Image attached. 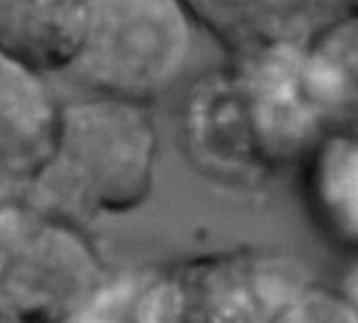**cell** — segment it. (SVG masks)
<instances>
[{
  "label": "cell",
  "mask_w": 358,
  "mask_h": 323,
  "mask_svg": "<svg viewBox=\"0 0 358 323\" xmlns=\"http://www.w3.org/2000/svg\"><path fill=\"white\" fill-rule=\"evenodd\" d=\"M171 275L182 321H356L341 296L312 287L308 273L285 256L230 252Z\"/></svg>",
  "instance_id": "obj_5"
},
{
  "label": "cell",
  "mask_w": 358,
  "mask_h": 323,
  "mask_svg": "<svg viewBox=\"0 0 358 323\" xmlns=\"http://www.w3.org/2000/svg\"><path fill=\"white\" fill-rule=\"evenodd\" d=\"M62 123L47 74L0 51V201L20 199L51 158Z\"/></svg>",
  "instance_id": "obj_6"
},
{
  "label": "cell",
  "mask_w": 358,
  "mask_h": 323,
  "mask_svg": "<svg viewBox=\"0 0 358 323\" xmlns=\"http://www.w3.org/2000/svg\"><path fill=\"white\" fill-rule=\"evenodd\" d=\"M343 3L354 11V15H358V0H343Z\"/></svg>",
  "instance_id": "obj_12"
},
{
  "label": "cell",
  "mask_w": 358,
  "mask_h": 323,
  "mask_svg": "<svg viewBox=\"0 0 358 323\" xmlns=\"http://www.w3.org/2000/svg\"><path fill=\"white\" fill-rule=\"evenodd\" d=\"M89 22V0H0V51L43 74L66 72Z\"/></svg>",
  "instance_id": "obj_7"
},
{
  "label": "cell",
  "mask_w": 358,
  "mask_h": 323,
  "mask_svg": "<svg viewBox=\"0 0 358 323\" xmlns=\"http://www.w3.org/2000/svg\"><path fill=\"white\" fill-rule=\"evenodd\" d=\"M156 129L145 106L93 95L62 106L55 150L20 199L85 224L152 193Z\"/></svg>",
  "instance_id": "obj_2"
},
{
  "label": "cell",
  "mask_w": 358,
  "mask_h": 323,
  "mask_svg": "<svg viewBox=\"0 0 358 323\" xmlns=\"http://www.w3.org/2000/svg\"><path fill=\"white\" fill-rule=\"evenodd\" d=\"M230 53L299 45L320 0H182Z\"/></svg>",
  "instance_id": "obj_8"
},
{
  "label": "cell",
  "mask_w": 358,
  "mask_h": 323,
  "mask_svg": "<svg viewBox=\"0 0 358 323\" xmlns=\"http://www.w3.org/2000/svg\"><path fill=\"white\" fill-rule=\"evenodd\" d=\"M190 22L182 0H89L85 41L66 74L93 95L148 106L182 78Z\"/></svg>",
  "instance_id": "obj_4"
},
{
  "label": "cell",
  "mask_w": 358,
  "mask_h": 323,
  "mask_svg": "<svg viewBox=\"0 0 358 323\" xmlns=\"http://www.w3.org/2000/svg\"><path fill=\"white\" fill-rule=\"evenodd\" d=\"M108 277L83 224L0 201V321H83Z\"/></svg>",
  "instance_id": "obj_3"
},
{
  "label": "cell",
  "mask_w": 358,
  "mask_h": 323,
  "mask_svg": "<svg viewBox=\"0 0 358 323\" xmlns=\"http://www.w3.org/2000/svg\"><path fill=\"white\" fill-rule=\"evenodd\" d=\"M341 298L348 302V306L352 308V312L358 321V266H354L345 275L343 285H341Z\"/></svg>",
  "instance_id": "obj_11"
},
{
  "label": "cell",
  "mask_w": 358,
  "mask_h": 323,
  "mask_svg": "<svg viewBox=\"0 0 358 323\" xmlns=\"http://www.w3.org/2000/svg\"><path fill=\"white\" fill-rule=\"evenodd\" d=\"M312 95L329 129L358 123V15L327 28L303 51Z\"/></svg>",
  "instance_id": "obj_10"
},
{
  "label": "cell",
  "mask_w": 358,
  "mask_h": 323,
  "mask_svg": "<svg viewBox=\"0 0 358 323\" xmlns=\"http://www.w3.org/2000/svg\"><path fill=\"white\" fill-rule=\"evenodd\" d=\"M306 186L322 228L358 247V123L327 129L306 158Z\"/></svg>",
  "instance_id": "obj_9"
},
{
  "label": "cell",
  "mask_w": 358,
  "mask_h": 323,
  "mask_svg": "<svg viewBox=\"0 0 358 323\" xmlns=\"http://www.w3.org/2000/svg\"><path fill=\"white\" fill-rule=\"evenodd\" d=\"M327 129L299 45L232 53L179 106V137L190 160L234 186H255L306 163Z\"/></svg>",
  "instance_id": "obj_1"
}]
</instances>
